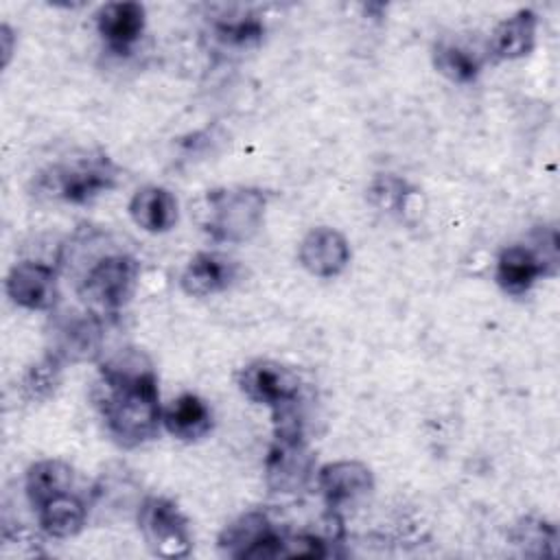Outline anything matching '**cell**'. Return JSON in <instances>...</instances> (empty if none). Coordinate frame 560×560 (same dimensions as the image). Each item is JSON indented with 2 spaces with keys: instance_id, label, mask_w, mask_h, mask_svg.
I'll list each match as a JSON object with an SVG mask.
<instances>
[{
  "instance_id": "cell-1",
  "label": "cell",
  "mask_w": 560,
  "mask_h": 560,
  "mask_svg": "<svg viewBox=\"0 0 560 560\" xmlns=\"http://www.w3.org/2000/svg\"><path fill=\"white\" fill-rule=\"evenodd\" d=\"M94 400L109 435L125 448L149 442L162 422L158 378L151 361L125 348L98 368Z\"/></svg>"
},
{
  "instance_id": "cell-2",
  "label": "cell",
  "mask_w": 560,
  "mask_h": 560,
  "mask_svg": "<svg viewBox=\"0 0 560 560\" xmlns=\"http://www.w3.org/2000/svg\"><path fill=\"white\" fill-rule=\"evenodd\" d=\"M120 168L105 153H81L42 168L33 190L42 199L63 203H88L112 190Z\"/></svg>"
},
{
  "instance_id": "cell-3",
  "label": "cell",
  "mask_w": 560,
  "mask_h": 560,
  "mask_svg": "<svg viewBox=\"0 0 560 560\" xmlns=\"http://www.w3.org/2000/svg\"><path fill=\"white\" fill-rule=\"evenodd\" d=\"M267 195L260 188H214L206 195L203 230L221 243L249 241L262 225Z\"/></svg>"
},
{
  "instance_id": "cell-4",
  "label": "cell",
  "mask_w": 560,
  "mask_h": 560,
  "mask_svg": "<svg viewBox=\"0 0 560 560\" xmlns=\"http://www.w3.org/2000/svg\"><path fill=\"white\" fill-rule=\"evenodd\" d=\"M313 453L304 440L295 411L276 416L273 442L265 457V481L273 492L291 494L302 490L313 475Z\"/></svg>"
},
{
  "instance_id": "cell-5",
  "label": "cell",
  "mask_w": 560,
  "mask_h": 560,
  "mask_svg": "<svg viewBox=\"0 0 560 560\" xmlns=\"http://www.w3.org/2000/svg\"><path fill=\"white\" fill-rule=\"evenodd\" d=\"M140 265L133 256L114 252L96 258L77 284V293L83 300L85 308L105 315L120 311L138 287Z\"/></svg>"
},
{
  "instance_id": "cell-6",
  "label": "cell",
  "mask_w": 560,
  "mask_h": 560,
  "mask_svg": "<svg viewBox=\"0 0 560 560\" xmlns=\"http://www.w3.org/2000/svg\"><path fill=\"white\" fill-rule=\"evenodd\" d=\"M542 247L510 245L497 258V284L510 295L527 293L540 276L553 273L558 267V232L542 228Z\"/></svg>"
},
{
  "instance_id": "cell-7",
  "label": "cell",
  "mask_w": 560,
  "mask_h": 560,
  "mask_svg": "<svg viewBox=\"0 0 560 560\" xmlns=\"http://www.w3.org/2000/svg\"><path fill=\"white\" fill-rule=\"evenodd\" d=\"M138 527L149 547L158 558H184L192 549L188 521L166 497H147L138 505Z\"/></svg>"
},
{
  "instance_id": "cell-8",
  "label": "cell",
  "mask_w": 560,
  "mask_h": 560,
  "mask_svg": "<svg viewBox=\"0 0 560 560\" xmlns=\"http://www.w3.org/2000/svg\"><path fill=\"white\" fill-rule=\"evenodd\" d=\"M238 387L252 402L267 405L278 416L295 407L302 385L291 368L271 359H256L241 370Z\"/></svg>"
},
{
  "instance_id": "cell-9",
  "label": "cell",
  "mask_w": 560,
  "mask_h": 560,
  "mask_svg": "<svg viewBox=\"0 0 560 560\" xmlns=\"http://www.w3.org/2000/svg\"><path fill=\"white\" fill-rule=\"evenodd\" d=\"M284 534H280L265 512L252 510L236 516L219 536V551L238 560L280 558Z\"/></svg>"
},
{
  "instance_id": "cell-10",
  "label": "cell",
  "mask_w": 560,
  "mask_h": 560,
  "mask_svg": "<svg viewBox=\"0 0 560 560\" xmlns=\"http://www.w3.org/2000/svg\"><path fill=\"white\" fill-rule=\"evenodd\" d=\"M50 339H52L50 354H55L61 363L66 361L79 363V361L94 359L103 343L101 315L88 308L81 313L77 311L63 313L55 319Z\"/></svg>"
},
{
  "instance_id": "cell-11",
  "label": "cell",
  "mask_w": 560,
  "mask_h": 560,
  "mask_svg": "<svg viewBox=\"0 0 560 560\" xmlns=\"http://www.w3.org/2000/svg\"><path fill=\"white\" fill-rule=\"evenodd\" d=\"M7 295L22 308L48 311L55 306L59 287L52 267L35 260L15 262L7 273Z\"/></svg>"
},
{
  "instance_id": "cell-12",
  "label": "cell",
  "mask_w": 560,
  "mask_h": 560,
  "mask_svg": "<svg viewBox=\"0 0 560 560\" xmlns=\"http://www.w3.org/2000/svg\"><path fill=\"white\" fill-rule=\"evenodd\" d=\"M317 486L326 505L330 510H339L348 503H357L359 499L368 497L374 490V475L361 462L341 459L319 468Z\"/></svg>"
},
{
  "instance_id": "cell-13",
  "label": "cell",
  "mask_w": 560,
  "mask_h": 560,
  "mask_svg": "<svg viewBox=\"0 0 560 560\" xmlns=\"http://www.w3.org/2000/svg\"><path fill=\"white\" fill-rule=\"evenodd\" d=\"M302 267L317 278L339 276L350 262V245L335 228H313L300 243Z\"/></svg>"
},
{
  "instance_id": "cell-14",
  "label": "cell",
  "mask_w": 560,
  "mask_h": 560,
  "mask_svg": "<svg viewBox=\"0 0 560 560\" xmlns=\"http://www.w3.org/2000/svg\"><path fill=\"white\" fill-rule=\"evenodd\" d=\"M147 22L140 2H107L96 13V28L109 50L127 55L142 37Z\"/></svg>"
},
{
  "instance_id": "cell-15",
  "label": "cell",
  "mask_w": 560,
  "mask_h": 560,
  "mask_svg": "<svg viewBox=\"0 0 560 560\" xmlns=\"http://www.w3.org/2000/svg\"><path fill=\"white\" fill-rule=\"evenodd\" d=\"M236 278V262L217 252H199L195 254L186 269L182 271L179 284L184 293L192 298L214 295L232 284Z\"/></svg>"
},
{
  "instance_id": "cell-16",
  "label": "cell",
  "mask_w": 560,
  "mask_h": 560,
  "mask_svg": "<svg viewBox=\"0 0 560 560\" xmlns=\"http://www.w3.org/2000/svg\"><path fill=\"white\" fill-rule=\"evenodd\" d=\"M129 214L144 232L162 234L177 223V199L162 186H142L129 201Z\"/></svg>"
},
{
  "instance_id": "cell-17",
  "label": "cell",
  "mask_w": 560,
  "mask_h": 560,
  "mask_svg": "<svg viewBox=\"0 0 560 560\" xmlns=\"http://www.w3.org/2000/svg\"><path fill=\"white\" fill-rule=\"evenodd\" d=\"M162 424L173 438L197 442L210 433L212 411L197 394H182L162 411Z\"/></svg>"
},
{
  "instance_id": "cell-18",
  "label": "cell",
  "mask_w": 560,
  "mask_h": 560,
  "mask_svg": "<svg viewBox=\"0 0 560 560\" xmlns=\"http://www.w3.org/2000/svg\"><path fill=\"white\" fill-rule=\"evenodd\" d=\"M538 18L532 9H521L505 18L490 37V50L497 59H518L532 52L536 44Z\"/></svg>"
},
{
  "instance_id": "cell-19",
  "label": "cell",
  "mask_w": 560,
  "mask_h": 560,
  "mask_svg": "<svg viewBox=\"0 0 560 560\" xmlns=\"http://www.w3.org/2000/svg\"><path fill=\"white\" fill-rule=\"evenodd\" d=\"M35 512L42 532L52 538L77 536L88 523V505L74 492L52 497L37 505Z\"/></svg>"
},
{
  "instance_id": "cell-20",
  "label": "cell",
  "mask_w": 560,
  "mask_h": 560,
  "mask_svg": "<svg viewBox=\"0 0 560 560\" xmlns=\"http://www.w3.org/2000/svg\"><path fill=\"white\" fill-rule=\"evenodd\" d=\"M74 470L61 459H42L28 466L24 477V492L33 510L44 501L72 492Z\"/></svg>"
},
{
  "instance_id": "cell-21",
  "label": "cell",
  "mask_w": 560,
  "mask_h": 560,
  "mask_svg": "<svg viewBox=\"0 0 560 560\" xmlns=\"http://www.w3.org/2000/svg\"><path fill=\"white\" fill-rule=\"evenodd\" d=\"M210 33L219 42V46L232 48V50H245L256 46L262 39L265 26L252 13H228L223 18L212 20Z\"/></svg>"
},
{
  "instance_id": "cell-22",
  "label": "cell",
  "mask_w": 560,
  "mask_h": 560,
  "mask_svg": "<svg viewBox=\"0 0 560 560\" xmlns=\"http://www.w3.org/2000/svg\"><path fill=\"white\" fill-rule=\"evenodd\" d=\"M433 63L438 72L453 83H472L481 70L479 59L470 50L457 44H446V42L435 46Z\"/></svg>"
},
{
  "instance_id": "cell-23",
  "label": "cell",
  "mask_w": 560,
  "mask_h": 560,
  "mask_svg": "<svg viewBox=\"0 0 560 560\" xmlns=\"http://www.w3.org/2000/svg\"><path fill=\"white\" fill-rule=\"evenodd\" d=\"M512 542L523 549L527 556H553L558 532L551 523L542 518H521L512 529Z\"/></svg>"
},
{
  "instance_id": "cell-24",
  "label": "cell",
  "mask_w": 560,
  "mask_h": 560,
  "mask_svg": "<svg viewBox=\"0 0 560 560\" xmlns=\"http://www.w3.org/2000/svg\"><path fill=\"white\" fill-rule=\"evenodd\" d=\"M138 486L131 483L129 475L118 468V470H107L94 486V508L96 510H120V508H131L136 499Z\"/></svg>"
},
{
  "instance_id": "cell-25",
  "label": "cell",
  "mask_w": 560,
  "mask_h": 560,
  "mask_svg": "<svg viewBox=\"0 0 560 560\" xmlns=\"http://www.w3.org/2000/svg\"><path fill=\"white\" fill-rule=\"evenodd\" d=\"M61 361L55 354H46L42 361H37L35 365H31L22 378V392L28 400H44L48 398L57 383H59V374H61Z\"/></svg>"
},
{
  "instance_id": "cell-26",
  "label": "cell",
  "mask_w": 560,
  "mask_h": 560,
  "mask_svg": "<svg viewBox=\"0 0 560 560\" xmlns=\"http://www.w3.org/2000/svg\"><path fill=\"white\" fill-rule=\"evenodd\" d=\"M370 195L378 208L400 212L405 208V199L409 197V186L396 175H378L370 186Z\"/></svg>"
}]
</instances>
